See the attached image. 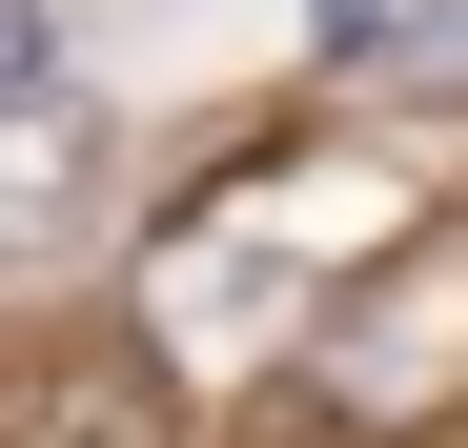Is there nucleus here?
Returning <instances> with one entry per match:
<instances>
[{
	"mask_svg": "<svg viewBox=\"0 0 468 448\" xmlns=\"http://www.w3.org/2000/svg\"><path fill=\"white\" fill-rule=\"evenodd\" d=\"M21 448H143V408H122V367H61V388H41V428Z\"/></svg>",
	"mask_w": 468,
	"mask_h": 448,
	"instance_id": "f03ea898",
	"label": "nucleus"
},
{
	"mask_svg": "<svg viewBox=\"0 0 468 448\" xmlns=\"http://www.w3.org/2000/svg\"><path fill=\"white\" fill-rule=\"evenodd\" d=\"M102 184H122V123H102L82 82H0V285L82 245V224H102Z\"/></svg>",
	"mask_w": 468,
	"mask_h": 448,
	"instance_id": "f257e3e1",
	"label": "nucleus"
}]
</instances>
